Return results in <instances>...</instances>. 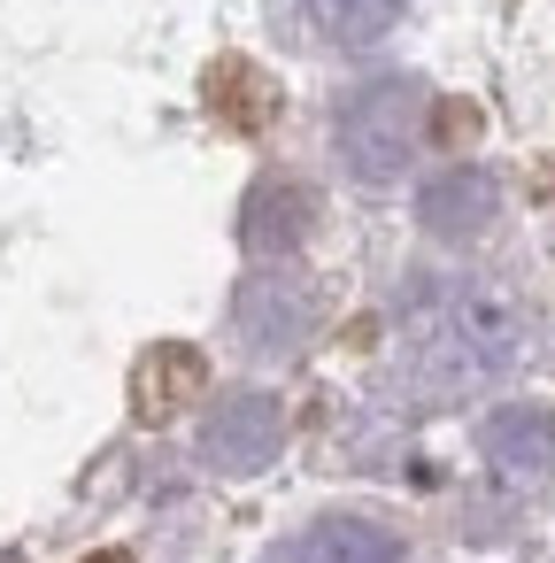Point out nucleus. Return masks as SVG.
<instances>
[{
	"instance_id": "obj_7",
	"label": "nucleus",
	"mask_w": 555,
	"mask_h": 563,
	"mask_svg": "<svg viewBox=\"0 0 555 563\" xmlns=\"http://www.w3.org/2000/svg\"><path fill=\"white\" fill-rule=\"evenodd\" d=\"M317 224H324V201H317L301 178L270 170V178H255V186H247L240 240H247V255H255V263H293V255L317 240Z\"/></svg>"
},
{
	"instance_id": "obj_3",
	"label": "nucleus",
	"mask_w": 555,
	"mask_h": 563,
	"mask_svg": "<svg viewBox=\"0 0 555 563\" xmlns=\"http://www.w3.org/2000/svg\"><path fill=\"white\" fill-rule=\"evenodd\" d=\"M317 324H324V294L286 263H255L232 294V347L247 363H293L317 340Z\"/></svg>"
},
{
	"instance_id": "obj_4",
	"label": "nucleus",
	"mask_w": 555,
	"mask_h": 563,
	"mask_svg": "<svg viewBox=\"0 0 555 563\" xmlns=\"http://www.w3.org/2000/svg\"><path fill=\"white\" fill-rule=\"evenodd\" d=\"M193 448L217 478H255L286 455V401L263 394V386H240V394H217L193 424Z\"/></svg>"
},
{
	"instance_id": "obj_6",
	"label": "nucleus",
	"mask_w": 555,
	"mask_h": 563,
	"mask_svg": "<svg viewBox=\"0 0 555 563\" xmlns=\"http://www.w3.org/2000/svg\"><path fill=\"white\" fill-rule=\"evenodd\" d=\"M255 563H409V540L363 509H317V517L286 525Z\"/></svg>"
},
{
	"instance_id": "obj_9",
	"label": "nucleus",
	"mask_w": 555,
	"mask_h": 563,
	"mask_svg": "<svg viewBox=\"0 0 555 563\" xmlns=\"http://www.w3.org/2000/svg\"><path fill=\"white\" fill-rule=\"evenodd\" d=\"M493 217H501V186H493V170H478V163H455V170L424 178V194H417V224H424V240H440V247L486 240Z\"/></svg>"
},
{
	"instance_id": "obj_5",
	"label": "nucleus",
	"mask_w": 555,
	"mask_h": 563,
	"mask_svg": "<svg viewBox=\"0 0 555 563\" xmlns=\"http://www.w3.org/2000/svg\"><path fill=\"white\" fill-rule=\"evenodd\" d=\"M263 16L293 55H370L401 24V0H263Z\"/></svg>"
},
{
	"instance_id": "obj_2",
	"label": "nucleus",
	"mask_w": 555,
	"mask_h": 563,
	"mask_svg": "<svg viewBox=\"0 0 555 563\" xmlns=\"http://www.w3.org/2000/svg\"><path fill=\"white\" fill-rule=\"evenodd\" d=\"M424 124H432V93L409 70H378L355 78L332 101V163L355 186H401L424 155Z\"/></svg>"
},
{
	"instance_id": "obj_1",
	"label": "nucleus",
	"mask_w": 555,
	"mask_h": 563,
	"mask_svg": "<svg viewBox=\"0 0 555 563\" xmlns=\"http://www.w3.org/2000/svg\"><path fill=\"white\" fill-rule=\"evenodd\" d=\"M524 347V317L501 286L486 278H440L409 301L401 340H393V386L417 409H455L486 394Z\"/></svg>"
},
{
	"instance_id": "obj_10",
	"label": "nucleus",
	"mask_w": 555,
	"mask_h": 563,
	"mask_svg": "<svg viewBox=\"0 0 555 563\" xmlns=\"http://www.w3.org/2000/svg\"><path fill=\"white\" fill-rule=\"evenodd\" d=\"M193 386H201V355L193 347H155L147 355V378H140V409L147 417H170Z\"/></svg>"
},
{
	"instance_id": "obj_8",
	"label": "nucleus",
	"mask_w": 555,
	"mask_h": 563,
	"mask_svg": "<svg viewBox=\"0 0 555 563\" xmlns=\"http://www.w3.org/2000/svg\"><path fill=\"white\" fill-rule=\"evenodd\" d=\"M478 455L509 486H547L555 478V409L547 401H501L478 424Z\"/></svg>"
}]
</instances>
